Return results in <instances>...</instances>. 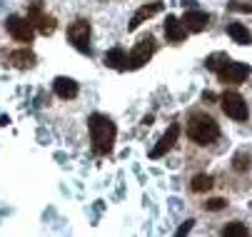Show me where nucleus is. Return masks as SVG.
Listing matches in <instances>:
<instances>
[{
  "mask_svg": "<svg viewBox=\"0 0 252 237\" xmlns=\"http://www.w3.org/2000/svg\"><path fill=\"white\" fill-rule=\"evenodd\" d=\"M210 23V15L202 13V10H188L185 18H183V25L188 28V32H202Z\"/></svg>",
  "mask_w": 252,
  "mask_h": 237,
  "instance_id": "11",
  "label": "nucleus"
},
{
  "mask_svg": "<svg viewBox=\"0 0 252 237\" xmlns=\"http://www.w3.org/2000/svg\"><path fill=\"white\" fill-rule=\"evenodd\" d=\"M10 62L15 65V67H20V70H28V67H32L35 65V55L25 48V50H15V53H10Z\"/></svg>",
  "mask_w": 252,
  "mask_h": 237,
  "instance_id": "15",
  "label": "nucleus"
},
{
  "mask_svg": "<svg viewBox=\"0 0 252 237\" xmlns=\"http://www.w3.org/2000/svg\"><path fill=\"white\" fill-rule=\"evenodd\" d=\"M222 207H225V200H222V197H212V200L205 202V210H212V212H218V210H222Z\"/></svg>",
  "mask_w": 252,
  "mask_h": 237,
  "instance_id": "21",
  "label": "nucleus"
},
{
  "mask_svg": "<svg viewBox=\"0 0 252 237\" xmlns=\"http://www.w3.org/2000/svg\"><path fill=\"white\" fill-rule=\"evenodd\" d=\"M188 135L197 145H210L220 138V127L210 115H195L188 122Z\"/></svg>",
  "mask_w": 252,
  "mask_h": 237,
  "instance_id": "2",
  "label": "nucleus"
},
{
  "mask_svg": "<svg viewBox=\"0 0 252 237\" xmlns=\"http://www.w3.org/2000/svg\"><path fill=\"white\" fill-rule=\"evenodd\" d=\"M105 65L113 67V70H125V67H127V55H125V50H123V48L107 50V53H105Z\"/></svg>",
  "mask_w": 252,
  "mask_h": 237,
  "instance_id": "14",
  "label": "nucleus"
},
{
  "mask_svg": "<svg viewBox=\"0 0 252 237\" xmlns=\"http://www.w3.org/2000/svg\"><path fill=\"white\" fill-rule=\"evenodd\" d=\"M67 38L80 53L90 55V23L88 20H75L73 25L67 28Z\"/></svg>",
  "mask_w": 252,
  "mask_h": 237,
  "instance_id": "4",
  "label": "nucleus"
},
{
  "mask_svg": "<svg viewBox=\"0 0 252 237\" xmlns=\"http://www.w3.org/2000/svg\"><path fill=\"white\" fill-rule=\"evenodd\" d=\"M220 108H222V113L227 115V118H232V120H237V122H245L247 118H250V110H247V103H245V97L240 95V92H225L222 97H220Z\"/></svg>",
  "mask_w": 252,
  "mask_h": 237,
  "instance_id": "3",
  "label": "nucleus"
},
{
  "mask_svg": "<svg viewBox=\"0 0 252 237\" xmlns=\"http://www.w3.org/2000/svg\"><path fill=\"white\" fill-rule=\"evenodd\" d=\"M55 92H58V97H63V100H73L75 95H78V83L73 80V78H65V75H60V78H55Z\"/></svg>",
  "mask_w": 252,
  "mask_h": 237,
  "instance_id": "12",
  "label": "nucleus"
},
{
  "mask_svg": "<svg viewBox=\"0 0 252 237\" xmlns=\"http://www.w3.org/2000/svg\"><path fill=\"white\" fill-rule=\"evenodd\" d=\"M28 20L38 28L43 35H53V32H55V18H53V15H45V13L40 10V5H32V8H30Z\"/></svg>",
  "mask_w": 252,
  "mask_h": 237,
  "instance_id": "8",
  "label": "nucleus"
},
{
  "mask_svg": "<svg viewBox=\"0 0 252 237\" xmlns=\"http://www.w3.org/2000/svg\"><path fill=\"white\" fill-rule=\"evenodd\" d=\"M202 100H205V103H212L215 95H212V92H205V95H202Z\"/></svg>",
  "mask_w": 252,
  "mask_h": 237,
  "instance_id": "23",
  "label": "nucleus"
},
{
  "mask_svg": "<svg viewBox=\"0 0 252 237\" xmlns=\"http://www.w3.org/2000/svg\"><path fill=\"white\" fill-rule=\"evenodd\" d=\"M88 127H90V140H93V150L97 152V155H107L113 150V143H115V135H118V130H115V122L107 118V115H100V113H95V115H90V120H88Z\"/></svg>",
  "mask_w": 252,
  "mask_h": 237,
  "instance_id": "1",
  "label": "nucleus"
},
{
  "mask_svg": "<svg viewBox=\"0 0 252 237\" xmlns=\"http://www.w3.org/2000/svg\"><path fill=\"white\" fill-rule=\"evenodd\" d=\"M165 38L170 43H183L188 38V28L183 25V20H177L175 15H167V20H165Z\"/></svg>",
  "mask_w": 252,
  "mask_h": 237,
  "instance_id": "9",
  "label": "nucleus"
},
{
  "mask_svg": "<svg viewBox=\"0 0 252 237\" xmlns=\"http://www.w3.org/2000/svg\"><path fill=\"white\" fill-rule=\"evenodd\" d=\"M192 225H195V220H188L185 225H180V230H177V235H188V232L192 230Z\"/></svg>",
  "mask_w": 252,
  "mask_h": 237,
  "instance_id": "22",
  "label": "nucleus"
},
{
  "mask_svg": "<svg viewBox=\"0 0 252 237\" xmlns=\"http://www.w3.org/2000/svg\"><path fill=\"white\" fill-rule=\"evenodd\" d=\"M218 75H220L222 83H242V80H247V75H250V65H247V62L227 60V65L222 67Z\"/></svg>",
  "mask_w": 252,
  "mask_h": 237,
  "instance_id": "7",
  "label": "nucleus"
},
{
  "mask_svg": "<svg viewBox=\"0 0 252 237\" xmlns=\"http://www.w3.org/2000/svg\"><path fill=\"white\" fill-rule=\"evenodd\" d=\"M162 10V3H150V5H142L135 15H132V20L127 23V30H135V28H140V23L142 20H150L153 15H158Z\"/></svg>",
  "mask_w": 252,
  "mask_h": 237,
  "instance_id": "13",
  "label": "nucleus"
},
{
  "mask_svg": "<svg viewBox=\"0 0 252 237\" xmlns=\"http://www.w3.org/2000/svg\"><path fill=\"white\" fill-rule=\"evenodd\" d=\"M222 235H225V237H247L250 232H247V227H245L242 222H232V225H227V227L222 230Z\"/></svg>",
  "mask_w": 252,
  "mask_h": 237,
  "instance_id": "19",
  "label": "nucleus"
},
{
  "mask_svg": "<svg viewBox=\"0 0 252 237\" xmlns=\"http://www.w3.org/2000/svg\"><path fill=\"white\" fill-rule=\"evenodd\" d=\"M212 185H215L212 175H195V178H192V190H195V192H207Z\"/></svg>",
  "mask_w": 252,
  "mask_h": 237,
  "instance_id": "18",
  "label": "nucleus"
},
{
  "mask_svg": "<svg viewBox=\"0 0 252 237\" xmlns=\"http://www.w3.org/2000/svg\"><path fill=\"white\" fill-rule=\"evenodd\" d=\"M153 53H155V43H153V38L148 35V38H142L135 48H132V53L127 55V67L130 70H137V67H142L150 58H153Z\"/></svg>",
  "mask_w": 252,
  "mask_h": 237,
  "instance_id": "5",
  "label": "nucleus"
},
{
  "mask_svg": "<svg viewBox=\"0 0 252 237\" xmlns=\"http://www.w3.org/2000/svg\"><path fill=\"white\" fill-rule=\"evenodd\" d=\"M227 32H230V38H232L235 43H240V45H247V43L252 40V38H250V30H247L242 23H230Z\"/></svg>",
  "mask_w": 252,
  "mask_h": 237,
  "instance_id": "16",
  "label": "nucleus"
},
{
  "mask_svg": "<svg viewBox=\"0 0 252 237\" xmlns=\"http://www.w3.org/2000/svg\"><path fill=\"white\" fill-rule=\"evenodd\" d=\"M227 55L225 53H215V55H210L207 60H205V65H207V70H215V73H220L222 70V67L227 65Z\"/></svg>",
  "mask_w": 252,
  "mask_h": 237,
  "instance_id": "17",
  "label": "nucleus"
},
{
  "mask_svg": "<svg viewBox=\"0 0 252 237\" xmlns=\"http://www.w3.org/2000/svg\"><path fill=\"white\" fill-rule=\"evenodd\" d=\"M232 167H235L237 173L247 170V167H250V155H245V152H237V155H235V160H232Z\"/></svg>",
  "mask_w": 252,
  "mask_h": 237,
  "instance_id": "20",
  "label": "nucleus"
},
{
  "mask_svg": "<svg viewBox=\"0 0 252 237\" xmlns=\"http://www.w3.org/2000/svg\"><path fill=\"white\" fill-rule=\"evenodd\" d=\"M5 25H8V32H10L18 43H32L35 30H32V23H30V20H25V18H20V15H10Z\"/></svg>",
  "mask_w": 252,
  "mask_h": 237,
  "instance_id": "6",
  "label": "nucleus"
},
{
  "mask_svg": "<svg viewBox=\"0 0 252 237\" xmlns=\"http://www.w3.org/2000/svg\"><path fill=\"white\" fill-rule=\"evenodd\" d=\"M8 122H10V120H8L5 115H0V125H8Z\"/></svg>",
  "mask_w": 252,
  "mask_h": 237,
  "instance_id": "24",
  "label": "nucleus"
},
{
  "mask_svg": "<svg viewBox=\"0 0 252 237\" xmlns=\"http://www.w3.org/2000/svg\"><path fill=\"white\" fill-rule=\"evenodd\" d=\"M177 132H180V127L177 125H170L167 127V132L160 138V143L153 148V152H150V157L153 160H158V157H162L167 150H172V145H175V140H177Z\"/></svg>",
  "mask_w": 252,
  "mask_h": 237,
  "instance_id": "10",
  "label": "nucleus"
}]
</instances>
